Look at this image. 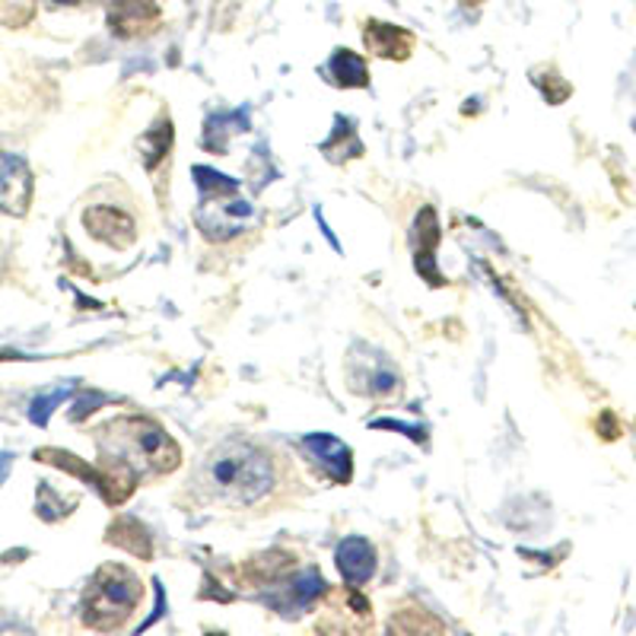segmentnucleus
Listing matches in <instances>:
<instances>
[{"mask_svg": "<svg viewBox=\"0 0 636 636\" xmlns=\"http://www.w3.org/2000/svg\"><path fill=\"white\" fill-rule=\"evenodd\" d=\"M198 484L211 500L230 503V506H252L261 496H268L274 487V465L268 453L245 439H230L216 446L198 475Z\"/></svg>", "mask_w": 636, "mask_h": 636, "instance_id": "nucleus-1", "label": "nucleus"}, {"mask_svg": "<svg viewBox=\"0 0 636 636\" xmlns=\"http://www.w3.org/2000/svg\"><path fill=\"white\" fill-rule=\"evenodd\" d=\"M96 439L102 458L122 461L134 475H172L182 465L179 443L150 417H119Z\"/></svg>", "mask_w": 636, "mask_h": 636, "instance_id": "nucleus-2", "label": "nucleus"}, {"mask_svg": "<svg viewBox=\"0 0 636 636\" xmlns=\"http://www.w3.org/2000/svg\"><path fill=\"white\" fill-rule=\"evenodd\" d=\"M144 599V585L141 579L131 573L122 564H105L92 573L90 585L83 592V624L90 631H119L124 621L134 614V607Z\"/></svg>", "mask_w": 636, "mask_h": 636, "instance_id": "nucleus-3", "label": "nucleus"}, {"mask_svg": "<svg viewBox=\"0 0 636 636\" xmlns=\"http://www.w3.org/2000/svg\"><path fill=\"white\" fill-rule=\"evenodd\" d=\"M194 179H198V188L204 191L201 211H211V216L208 213L198 216L204 236L213 239V243H223V239L236 236L239 226L252 216V208L236 198L239 185L233 182V179H226V176H220V172H213L208 166H194Z\"/></svg>", "mask_w": 636, "mask_h": 636, "instance_id": "nucleus-4", "label": "nucleus"}, {"mask_svg": "<svg viewBox=\"0 0 636 636\" xmlns=\"http://www.w3.org/2000/svg\"><path fill=\"white\" fill-rule=\"evenodd\" d=\"M163 13L156 0H109V30L119 38H144L159 30Z\"/></svg>", "mask_w": 636, "mask_h": 636, "instance_id": "nucleus-5", "label": "nucleus"}, {"mask_svg": "<svg viewBox=\"0 0 636 636\" xmlns=\"http://www.w3.org/2000/svg\"><path fill=\"white\" fill-rule=\"evenodd\" d=\"M32 204V172L30 166L13 156L0 153V211L10 216H23Z\"/></svg>", "mask_w": 636, "mask_h": 636, "instance_id": "nucleus-6", "label": "nucleus"}, {"mask_svg": "<svg viewBox=\"0 0 636 636\" xmlns=\"http://www.w3.org/2000/svg\"><path fill=\"white\" fill-rule=\"evenodd\" d=\"M83 226L90 230L92 239L112 245V248H127L137 239L134 220L119 208H90V211H83Z\"/></svg>", "mask_w": 636, "mask_h": 636, "instance_id": "nucleus-7", "label": "nucleus"}, {"mask_svg": "<svg viewBox=\"0 0 636 636\" xmlns=\"http://www.w3.org/2000/svg\"><path fill=\"white\" fill-rule=\"evenodd\" d=\"M303 446L309 449V455L315 458V465L337 481V484H347L350 478H354V461H350V449L341 443V439H334L328 433H312V436H305Z\"/></svg>", "mask_w": 636, "mask_h": 636, "instance_id": "nucleus-8", "label": "nucleus"}, {"mask_svg": "<svg viewBox=\"0 0 636 636\" xmlns=\"http://www.w3.org/2000/svg\"><path fill=\"white\" fill-rule=\"evenodd\" d=\"M411 243H414V265H417V271L424 274L426 283H429V287L446 283V277L433 268V252H436V245H439V220H436L433 208H424L421 216L414 220Z\"/></svg>", "mask_w": 636, "mask_h": 636, "instance_id": "nucleus-9", "label": "nucleus"}, {"mask_svg": "<svg viewBox=\"0 0 636 636\" xmlns=\"http://www.w3.org/2000/svg\"><path fill=\"white\" fill-rule=\"evenodd\" d=\"M364 42L372 55L392 58V62H404L414 52V32L401 30L394 23H379V20H366Z\"/></svg>", "mask_w": 636, "mask_h": 636, "instance_id": "nucleus-10", "label": "nucleus"}, {"mask_svg": "<svg viewBox=\"0 0 636 636\" xmlns=\"http://www.w3.org/2000/svg\"><path fill=\"white\" fill-rule=\"evenodd\" d=\"M334 560H337V570L347 585H364L376 573V550L366 538H344L337 545Z\"/></svg>", "mask_w": 636, "mask_h": 636, "instance_id": "nucleus-11", "label": "nucleus"}, {"mask_svg": "<svg viewBox=\"0 0 636 636\" xmlns=\"http://www.w3.org/2000/svg\"><path fill=\"white\" fill-rule=\"evenodd\" d=\"M105 542L122 547V550L134 554V557H141V560H150L153 557V535L137 518H131V515H122V518H115V522L109 525Z\"/></svg>", "mask_w": 636, "mask_h": 636, "instance_id": "nucleus-12", "label": "nucleus"}, {"mask_svg": "<svg viewBox=\"0 0 636 636\" xmlns=\"http://www.w3.org/2000/svg\"><path fill=\"white\" fill-rule=\"evenodd\" d=\"M322 592H325V582H322L319 570H303L297 579L287 582V599H283V602H274V607H277L280 614H287V611H305Z\"/></svg>", "mask_w": 636, "mask_h": 636, "instance_id": "nucleus-13", "label": "nucleus"}, {"mask_svg": "<svg viewBox=\"0 0 636 636\" xmlns=\"http://www.w3.org/2000/svg\"><path fill=\"white\" fill-rule=\"evenodd\" d=\"M328 74L337 87H347V90H357V87H369V70H366V62L350 52V48H337L328 62Z\"/></svg>", "mask_w": 636, "mask_h": 636, "instance_id": "nucleus-14", "label": "nucleus"}, {"mask_svg": "<svg viewBox=\"0 0 636 636\" xmlns=\"http://www.w3.org/2000/svg\"><path fill=\"white\" fill-rule=\"evenodd\" d=\"M236 131H248V119L245 112H226V115H213L208 119V131H204V147H211L213 153H226V144Z\"/></svg>", "mask_w": 636, "mask_h": 636, "instance_id": "nucleus-15", "label": "nucleus"}, {"mask_svg": "<svg viewBox=\"0 0 636 636\" xmlns=\"http://www.w3.org/2000/svg\"><path fill=\"white\" fill-rule=\"evenodd\" d=\"M169 147H172V124H169V119H163V122L153 124L150 131H147V137L141 141L147 169H156V163L169 153Z\"/></svg>", "mask_w": 636, "mask_h": 636, "instance_id": "nucleus-16", "label": "nucleus"}, {"mask_svg": "<svg viewBox=\"0 0 636 636\" xmlns=\"http://www.w3.org/2000/svg\"><path fill=\"white\" fill-rule=\"evenodd\" d=\"M392 631L394 634H411V631L414 634H439L443 624L436 617H426V611H421V607H404L392 621Z\"/></svg>", "mask_w": 636, "mask_h": 636, "instance_id": "nucleus-17", "label": "nucleus"}, {"mask_svg": "<svg viewBox=\"0 0 636 636\" xmlns=\"http://www.w3.org/2000/svg\"><path fill=\"white\" fill-rule=\"evenodd\" d=\"M35 16V0H0V26L20 30Z\"/></svg>", "mask_w": 636, "mask_h": 636, "instance_id": "nucleus-18", "label": "nucleus"}, {"mask_svg": "<svg viewBox=\"0 0 636 636\" xmlns=\"http://www.w3.org/2000/svg\"><path fill=\"white\" fill-rule=\"evenodd\" d=\"M74 392V382H67V386H62V389H55V392H48V394H38L35 401L30 404V421L32 424H38V426H45L48 424V417H52V411L62 404L64 398L67 394Z\"/></svg>", "mask_w": 636, "mask_h": 636, "instance_id": "nucleus-19", "label": "nucleus"}, {"mask_svg": "<svg viewBox=\"0 0 636 636\" xmlns=\"http://www.w3.org/2000/svg\"><path fill=\"white\" fill-rule=\"evenodd\" d=\"M347 150V159H354V156H364V147H360V141H357V131L350 127L347 119H337L334 122V137L328 144H322V150Z\"/></svg>", "mask_w": 636, "mask_h": 636, "instance_id": "nucleus-20", "label": "nucleus"}, {"mask_svg": "<svg viewBox=\"0 0 636 636\" xmlns=\"http://www.w3.org/2000/svg\"><path fill=\"white\" fill-rule=\"evenodd\" d=\"M99 404H105V394H99V392L80 394V398H77V404H74V411H70V417H74V421H83V417H90Z\"/></svg>", "mask_w": 636, "mask_h": 636, "instance_id": "nucleus-21", "label": "nucleus"}, {"mask_svg": "<svg viewBox=\"0 0 636 636\" xmlns=\"http://www.w3.org/2000/svg\"><path fill=\"white\" fill-rule=\"evenodd\" d=\"M10 458H13L10 453L0 455V481H3V475H7V468H10Z\"/></svg>", "mask_w": 636, "mask_h": 636, "instance_id": "nucleus-22", "label": "nucleus"}, {"mask_svg": "<svg viewBox=\"0 0 636 636\" xmlns=\"http://www.w3.org/2000/svg\"><path fill=\"white\" fill-rule=\"evenodd\" d=\"M461 3H468V7H478V3H484V0H461Z\"/></svg>", "mask_w": 636, "mask_h": 636, "instance_id": "nucleus-23", "label": "nucleus"}, {"mask_svg": "<svg viewBox=\"0 0 636 636\" xmlns=\"http://www.w3.org/2000/svg\"><path fill=\"white\" fill-rule=\"evenodd\" d=\"M58 3H80V0H58Z\"/></svg>", "mask_w": 636, "mask_h": 636, "instance_id": "nucleus-24", "label": "nucleus"}]
</instances>
